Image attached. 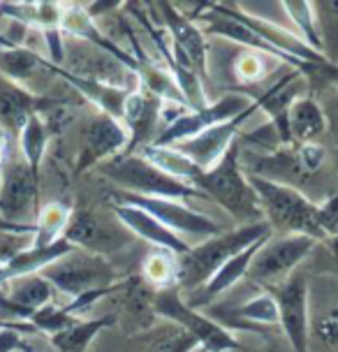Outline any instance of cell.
Instances as JSON below:
<instances>
[{
	"label": "cell",
	"instance_id": "6da1fadb",
	"mask_svg": "<svg viewBox=\"0 0 338 352\" xmlns=\"http://www.w3.org/2000/svg\"><path fill=\"white\" fill-rule=\"evenodd\" d=\"M267 236H273V232L264 220V223L227 230L218 236L204 239L197 246H190L188 253L179 255L177 260V290H199L229 257H234L236 253Z\"/></svg>",
	"mask_w": 338,
	"mask_h": 352
},
{
	"label": "cell",
	"instance_id": "7a4b0ae2",
	"mask_svg": "<svg viewBox=\"0 0 338 352\" xmlns=\"http://www.w3.org/2000/svg\"><path fill=\"white\" fill-rule=\"evenodd\" d=\"M239 155L241 144L234 142L227 153L223 155V160L209 172H202L195 184V188L206 199H214L218 206H223V211L234 220L236 228L264 223L260 199L253 186L248 184L246 172L241 169Z\"/></svg>",
	"mask_w": 338,
	"mask_h": 352
},
{
	"label": "cell",
	"instance_id": "3957f363",
	"mask_svg": "<svg viewBox=\"0 0 338 352\" xmlns=\"http://www.w3.org/2000/svg\"><path fill=\"white\" fill-rule=\"evenodd\" d=\"M246 176L255 195H258L262 213H264V220L273 234L276 232H280V236L304 234L315 239V241L327 239L322 234L320 223H317V204L311 197H306L299 188L278 184V181L264 179L258 174L246 172Z\"/></svg>",
	"mask_w": 338,
	"mask_h": 352
},
{
	"label": "cell",
	"instance_id": "277c9868",
	"mask_svg": "<svg viewBox=\"0 0 338 352\" xmlns=\"http://www.w3.org/2000/svg\"><path fill=\"white\" fill-rule=\"evenodd\" d=\"M98 172L109 179L111 184L118 186V190L142 195V197H162V199H179V202H188V199H206L195 186L183 184V181L174 179L158 167L148 165L139 155H116L98 167Z\"/></svg>",
	"mask_w": 338,
	"mask_h": 352
},
{
	"label": "cell",
	"instance_id": "5b68a950",
	"mask_svg": "<svg viewBox=\"0 0 338 352\" xmlns=\"http://www.w3.org/2000/svg\"><path fill=\"white\" fill-rule=\"evenodd\" d=\"M40 176L19 155H8L0 165V218L10 232H28L40 213Z\"/></svg>",
	"mask_w": 338,
	"mask_h": 352
},
{
	"label": "cell",
	"instance_id": "8992f818",
	"mask_svg": "<svg viewBox=\"0 0 338 352\" xmlns=\"http://www.w3.org/2000/svg\"><path fill=\"white\" fill-rule=\"evenodd\" d=\"M151 308L155 316H160L165 322L177 324L185 334H190L204 352H236L241 350L239 341L234 338L229 329L218 324L216 320L199 313L188 301L181 297L177 287L167 290H153Z\"/></svg>",
	"mask_w": 338,
	"mask_h": 352
},
{
	"label": "cell",
	"instance_id": "52a82bcc",
	"mask_svg": "<svg viewBox=\"0 0 338 352\" xmlns=\"http://www.w3.org/2000/svg\"><path fill=\"white\" fill-rule=\"evenodd\" d=\"M40 276L52 283L56 292H63L67 297H79V294L102 290V287H111L123 278H118L114 264L107 257L91 255L84 250L74 248L72 253L49 264L47 269H42Z\"/></svg>",
	"mask_w": 338,
	"mask_h": 352
},
{
	"label": "cell",
	"instance_id": "ba28073f",
	"mask_svg": "<svg viewBox=\"0 0 338 352\" xmlns=\"http://www.w3.org/2000/svg\"><path fill=\"white\" fill-rule=\"evenodd\" d=\"M109 202L116 204H130L137 209L146 211L148 216H153L158 223L165 225L167 230L177 232V234L185 236H195V239H211L218 236L223 232H227L223 223H218L206 213L195 211L192 206H188L185 202L179 199H162V197H142V195H133L125 190H109L107 195Z\"/></svg>",
	"mask_w": 338,
	"mask_h": 352
},
{
	"label": "cell",
	"instance_id": "9c48e42d",
	"mask_svg": "<svg viewBox=\"0 0 338 352\" xmlns=\"http://www.w3.org/2000/svg\"><path fill=\"white\" fill-rule=\"evenodd\" d=\"M63 239L72 248L84 250V253L111 257L128 248L135 236L118 223L111 211L100 213L93 209H72Z\"/></svg>",
	"mask_w": 338,
	"mask_h": 352
},
{
	"label": "cell",
	"instance_id": "30bf717a",
	"mask_svg": "<svg viewBox=\"0 0 338 352\" xmlns=\"http://www.w3.org/2000/svg\"><path fill=\"white\" fill-rule=\"evenodd\" d=\"M317 246L315 239L304 234H285L271 236L262 248L255 253L248 269V278L260 285L262 290H269L273 285H280L294 274V269Z\"/></svg>",
	"mask_w": 338,
	"mask_h": 352
},
{
	"label": "cell",
	"instance_id": "8fae6325",
	"mask_svg": "<svg viewBox=\"0 0 338 352\" xmlns=\"http://www.w3.org/2000/svg\"><path fill=\"white\" fill-rule=\"evenodd\" d=\"M130 142V132L123 121H116L107 114H98L89 118L81 128V142L77 162H74V174H86L93 167H100L116 155L125 153Z\"/></svg>",
	"mask_w": 338,
	"mask_h": 352
},
{
	"label": "cell",
	"instance_id": "7c38bea8",
	"mask_svg": "<svg viewBox=\"0 0 338 352\" xmlns=\"http://www.w3.org/2000/svg\"><path fill=\"white\" fill-rule=\"evenodd\" d=\"M276 301L278 327L290 341L294 352H308L311 320H308V278L302 274H292L280 285L267 290Z\"/></svg>",
	"mask_w": 338,
	"mask_h": 352
},
{
	"label": "cell",
	"instance_id": "4fadbf2b",
	"mask_svg": "<svg viewBox=\"0 0 338 352\" xmlns=\"http://www.w3.org/2000/svg\"><path fill=\"white\" fill-rule=\"evenodd\" d=\"M324 160H327V148L322 144H292L271 155H248V162L255 165L248 174L292 186V181L315 174Z\"/></svg>",
	"mask_w": 338,
	"mask_h": 352
},
{
	"label": "cell",
	"instance_id": "5bb4252c",
	"mask_svg": "<svg viewBox=\"0 0 338 352\" xmlns=\"http://www.w3.org/2000/svg\"><path fill=\"white\" fill-rule=\"evenodd\" d=\"M253 102L255 100L243 96V93H227V96L218 98L216 102H209L204 109L188 111V114L181 116L179 121L167 125V128L155 137L153 146H174V144L192 140V137H197L199 132L239 116L241 111H246Z\"/></svg>",
	"mask_w": 338,
	"mask_h": 352
},
{
	"label": "cell",
	"instance_id": "9a60e30c",
	"mask_svg": "<svg viewBox=\"0 0 338 352\" xmlns=\"http://www.w3.org/2000/svg\"><path fill=\"white\" fill-rule=\"evenodd\" d=\"M255 111H258V102H253L246 111H241L239 116L199 132V135L192 137V140L174 144V148L181 151L185 158H190L202 172H209V169H214L218 162L223 160V155L227 153L229 146L236 142V137H239L241 125L246 123Z\"/></svg>",
	"mask_w": 338,
	"mask_h": 352
},
{
	"label": "cell",
	"instance_id": "2e32d148",
	"mask_svg": "<svg viewBox=\"0 0 338 352\" xmlns=\"http://www.w3.org/2000/svg\"><path fill=\"white\" fill-rule=\"evenodd\" d=\"M153 8L160 12L158 19L167 30V37H169V42H172V47H177L179 52L192 63V67L197 70L199 77H204V74L209 72V56H211L204 30L199 28L190 16L183 14V10H181L179 5L160 0Z\"/></svg>",
	"mask_w": 338,
	"mask_h": 352
},
{
	"label": "cell",
	"instance_id": "e0dca14e",
	"mask_svg": "<svg viewBox=\"0 0 338 352\" xmlns=\"http://www.w3.org/2000/svg\"><path fill=\"white\" fill-rule=\"evenodd\" d=\"M160 107V100L148 91H144L142 86L130 93L123 107V125L130 132V142L123 155H133L139 148L155 142V137L162 132Z\"/></svg>",
	"mask_w": 338,
	"mask_h": 352
},
{
	"label": "cell",
	"instance_id": "ac0fdd59",
	"mask_svg": "<svg viewBox=\"0 0 338 352\" xmlns=\"http://www.w3.org/2000/svg\"><path fill=\"white\" fill-rule=\"evenodd\" d=\"M306 91V79L302 72L287 70L285 77H280L276 84L269 86L260 98H255L258 102V111H264L269 116V123L278 130L280 140L285 146H292V135H290V107L297 102L299 98H304Z\"/></svg>",
	"mask_w": 338,
	"mask_h": 352
},
{
	"label": "cell",
	"instance_id": "d6986e66",
	"mask_svg": "<svg viewBox=\"0 0 338 352\" xmlns=\"http://www.w3.org/2000/svg\"><path fill=\"white\" fill-rule=\"evenodd\" d=\"M107 209L114 213L118 218V223H121L130 234L153 243L155 248L169 250V253H174V255H183V253H188V248H190V243H188L183 236H179L177 232H172V230H167L165 225L158 223L153 216H148L146 211L137 209V206L107 202Z\"/></svg>",
	"mask_w": 338,
	"mask_h": 352
},
{
	"label": "cell",
	"instance_id": "ffe728a7",
	"mask_svg": "<svg viewBox=\"0 0 338 352\" xmlns=\"http://www.w3.org/2000/svg\"><path fill=\"white\" fill-rule=\"evenodd\" d=\"M45 107H49L45 98H37L28 88L12 84L5 77H0V128L8 135L19 140L28 118L42 114Z\"/></svg>",
	"mask_w": 338,
	"mask_h": 352
},
{
	"label": "cell",
	"instance_id": "44dd1931",
	"mask_svg": "<svg viewBox=\"0 0 338 352\" xmlns=\"http://www.w3.org/2000/svg\"><path fill=\"white\" fill-rule=\"evenodd\" d=\"M49 72L60 77L63 81H67L74 91H79L81 96L89 100L91 104L98 107L100 114H107L116 121H123V107H125V100L133 91L128 88H118V86H109V84H102V81H95V79H84V77H77V74L67 72L65 67H56L49 63Z\"/></svg>",
	"mask_w": 338,
	"mask_h": 352
},
{
	"label": "cell",
	"instance_id": "7402d4cb",
	"mask_svg": "<svg viewBox=\"0 0 338 352\" xmlns=\"http://www.w3.org/2000/svg\"><path fill=\"white\" fill-rule=\"evenodd\" d=\"M271 236H267V239H260V241H255L253 246H248L246 250H241V253H236L234 257H229L227 262L223 264L218 272L211 276L209 280L204 283L199 290H195L192 294V301H190V306L192 308H199V306H206V304H211V299H216L218 294H223V292H227L229 287H234L236 283H239L243 276L248 274V269H250V262H253V257L255 253L262 248V243H267Z\"/></svg>",
	"mask_w": 338,
	"mask_h": 352
},
{
	"label": "cell",
	"instance_id": "603a6c76",
	"mask_svg": "<svg viewBox=\"0 0 338 352\" xmlns=\"http://www.w3.org/2000/svg\"><path fill=\"white\" fill-rule=\"evenodd\" d=\"M72 246L60 239V241L52 243V246H45V248H21L16 250L14 255H10L8 262L0 264V287L5 283L14 280V278H23V276H30V274H40L42 269H47L49 264H54L56 260L65 257L67 253H72Z\"/></svg>",
	"mask_w": 338,
	"mask_h": 352
},
{
	"label": "cell",
	"instance_id": "cb8c5ba5",
	"mask_svg": "<svg viewBox=\"0 0 338 352\" xmlns=\"http://www.w3.org/2000/svg\"><path fill=\"white\" fill-rule=\"evenodd\" d=\"M40 72H49V60L28 47H16L0 35V77L28 88V81ZM30 91V88H28Z\"/></svg>",
	"mask_w": 338,
	"mask_h": 352
},
{
	"label": "cell",
	"instance_id": "d4e9b609",
	"mask_svg": "<svg viewBox=\"0 0 338 352\" xmlns=\"http://www.w3.org/2000/svg\"><path fill=\"white\" fill-rule=\"evenodd\" d=\"M211 320H216L218 324H223L225 329L232 331V327L236 329H248L250 324H278V308L276 301L267 290L258 294L255 299L239 304L234 308H229L225 316H209Z\"/></svg>",
	"mask_w": 338,
	"mask_h": 352
},
{
	"label": "cell",
	"instance_id": "484cf974",
	"mask_svg": "<svg viewBox=\"0 0 338 352\" xmlns=\"http://www.w3.org/2000/svg\"><path fill=\"white\" fill-rule=\"evenodd\" d=\"M287 121H290L292 144H315L317 137H322L327 130V114L311 96L299 98L290 107Z\"/></svg>",
	"mask_w": 338,
	"mask_h": 352
},
{
	"label": "cell",
	"instance_id": "4316f807",
	"mask_svg": "<svg viewBox=\"0 0 338 352\" xmlns=\"http://www.w3.org/2000/svg\"><path fill=\"white\" fill-rule=\"evenodd\" d=\"M135 155H139V158L146 160L148 165L158 167L160 172L183 181V184L195 186L197 179L202 176V169H199L190 158H185V155L174 146H153V144H148V146L137 151Z\"/></svg>",
	"mask_w": 338,
	"mask_h": 352
},
{
	"label": "cell",
	"instance_id": "83f0119b",
	"mask_svg": "<svg viewBox=\"0 0 338 352\" xmlns=\"http://www.w3.org/2000/svg\"><path fill=\"white\" fill-rule=\"evenodd\" d=\"M199 348L190 334H185L177 324H165L160 329H148L137 334L128 352H192Z\"/></svg>",
	"mask_w": 338,
	"mask_h": 352
},
{
	"label": "cell",
	"instance_id": "f1b7e54d",
	"mask_svg": "<svg viewBox=\"0 0 338 352\" xmlns=\"http://www.w3.org/2000/svg\"><path fill=\"white\" fill-rule=\"evenodd\" d=\"M116 324L114 316H102V318H93V320H79L72 327H67L65 331L52 336V343L60 352H86L91 348V343L107 331L109 327Z\"/></svg>",
	"mask_w": 338,
	"mask_h": 352
},
{
	"label": "cell",
	"instance_id": "f546056e",
	"mask_svg": "<svg viewBox=\"0 0 338 352\" xmlns=\"http://www.w3.org/2000/svg\"><path fill=\"white\" fill-rule=\"evenodd\" d=\"M72 216V206L63 202H49L37 213V220L33 225V248H45L52 243L60 241L63 232H65L67 223Z\"/></svg>",
	"mask_w": 338,
	"mask_h": 352
},
{
	"label": "cell",
	"instance_id": "4dcf8cb0",
	"mask_svg": "<svg viewBox=\"0 0 338 352\" xmlns=\"http://www.w3.org/2000/svg\"><path fill=\"white\" fill-rule=\"evenodd\" d=\"M49 144V125L42 114H35L28 118V123L23 125L21 135H19V148H21V158L28 162V167L40 176L42 172V160L47 153Z\"/></svg>",
	"mask_w": 338,
	"mask_h": 352
},
{
	"label": "cell",
	"instance_id": "1f68e13d",
	"mask_svg": "<svg viewBox=\"0 0 338 352\" xmlns=\"http://www.w3.org/2000/svg\"><path fill=\"white\" fill-rule=\"evenodd\" d=\"M315 26L322 42V56L331 65H338V0L313 3Z\"/></svg>",
	"mask_w": 338,
	"mask_h": 352
},
{
	"label": "cell",
	"instance_id": "d6a6232c",
	"mask_svg": "<svg viewBox=\"0 0 338 352\" xmlns=\"http://www.w3.org/2000/svg\"><path fill=\"white\" fill-rule=\"evenodd\" d=\"M280 10L294 23V33L299 35V40L308 44L313 52L322 54V42L320 35H317L313 3H308V0H285V3H280Z\"/></svg>",
	"mask_w": 338,
	"mask_h": 352
},
{
	"label": "cell",
	"instance_id": "836d02e7",
	"mask_svg": "<svg viewBox=\"0 0 338 352\" xmlns=\"http://www.w3.org/2000/svg\"><path fill=\"white\" fill-rule=\"evenodd\" d=\"M177 260L179 255L169 253V250L155 248L151 255L142 264V274L151 283L155 290H167V287H177Z\"/></svg>",
	"mask_w": 338,
	"mask_h": 352
},
{
	"label": "cell",
	"instance_id": "e575fe53",
	"mask_svg": "<svg viewBox=\"0 0 338 352\" xmlns=\"http://www.w3.org/2000/svg\"><path fill=\"white\" fill-rule=\"evenodd\" d=\"M276 65H280V60L269 58V56H262L258 52H248V49H243V52L234 58V74H236V79H239L241 84L250 86V84H258V81L264 79Z\"/></svg>",
	"mask_w": 338,
	"mask_h": 352
},
{
	"label": "cell",
	"instance_id": "d590c367",
	"mask_svg": "<svg viewBox=\"0 0 338 352\" xmlns=\"http://www.w3.org/2000/svg\"><path fill=\"white\" fill-rule=\"evenodd\" d=\"M79 320L81 318L70 316L63 306L49 304L45 308H40V311H35L33 316L28 318V324L33 327L35 331H45V334H49V338H52L56 334H60V331H65L67 327H72L74 322H79Z\"/></svg>",
	"mask_w": 338,
	"mask_h": 352
},
{
	"label": "cell",
	"instance_id": "8d00e7d4",
	"mask_svg": "<svg viewBox=\"0 0 338 352\" xmlns=\"http://www.w3.org/2000/svg\"><path fill=\"white\" fill-rule=\"evenodd\" d=\"M243 142H246L248 146L258 148L262 155H271V153H276V151L285 148L278 130L273 128L271 123H264V125H260V128H255L253 132H246V135H243Z\"/></svg>",
	"mask_w": 338,
	"mask_h": 352
},
{
	"label": "cell",
	"instance_id": "74e56055",
	"mask_svg": "<svg viewBox=\"0 0 338 352\" xmlns=\"http://www.w3.org/2000/svg\"><path fill=\"white\" fill-rule=\"evenodd\" d=\"M317 223L329 241L338 234V195H331L329 199L317 204Z\"/></svg>",
	"mask_w": 338,
	"mask_h": 352
},
{
	"label": "cell",
	"instance_id": "f35d334b",
	"mask_svg": "<svg viewBox=\"0 0 338 352\" xmlns=\"http://www.w3.org/2000/svg\"><path fill=\"white\" fill-rule=\"evenodd\" d=\"M317 331H320V338L324 343L338 348V308L336 311H331L329 316L322 320L320 327H317Z\"/></svg>",
	"mask_w": 338,
	"mask_h": 352
},
{
	"label": "cell",
	"instance_id": "ab89813d",
	"mask_svg": "<svg viewBox=\"0 0 338 352\" xmlns=\"http://www.w3.org/2000/svg\"><path fill=\"white\" fill-rule=\"evenodd\" d=\"M19 348H21V331L5 324L0 329V352H16Z\"/></svg>",
	"mask_w": 338,
	"mask_h": 352
},
{
	"label": "cell",
	"instance_id": "60d3db41",
	"mask_svg": "<svg viewBox=\"0 0 338 352\" xmlns=\"http://www.w3.org/2000/svg\"><path fill=\"white\" fill-rule=\"evenodd\" d=\"M5 158H8V151H5V142L0 140V165L5 162Z\"/></svg>",
	"mask_w": 338,
	"mask_h": 352
},
{
	"label": "cell",
	"instance_id": "b9f144b4",
	"mask_svg": "<svg viewBox=\"0 0 338 352\" xmlns=\"http://www.w3.org/2000/svg\"><path fill=\"white\" fill-rule=\"evenodd\" d=\"M331 246H334V253H336V257H338V234L331 239Z\"/></svg>",
	"mask_w": 338,
	"mask_h": 352
},
{
	"label": "cell",
	"instance_id": "7bdbcfd3",
	"mask_svg": "<svg viewBox=\"0 0 338 352\" xmlns=\"http://www.w3.org/2000/svg\"><path fill=\"white\" fill-rule=\"evenodd\" d=\"M3 262H5V255H3V253H0V264H3Z\"/></svg>",
	"mask_w": 338,
	"mask_h": 352
}]
</instances>
